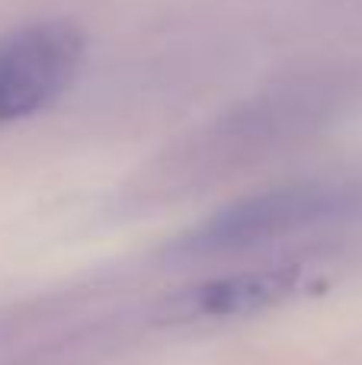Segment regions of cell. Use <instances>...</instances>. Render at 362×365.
Returning a JSON list of instances; mask_svg holds the SVG:
<instances>
[{"mask_svg":"<svg viewBox=\"0 0 362 365\" xmlns=\"http://www.w3.org/2000/svg\"><path fill=\"white\" fill-rule=\"evenodd\" d=\"M299 282H301L299 266H279V269L228 276V279H218V282L192 289L186 308H190L192 314H202V317L254 314V311L269 308V304L289 298L292 292H299Z\"/></svg>","mask_w":362,"mask_h":365,"instance_id":"3957f363","label":"cell"},{"mask_svg":"<svg viewBox=\"0 0 362 365\" xmlns=\"http://www.w3.org/2000/svg\"><path fill=\"white\" fill-rule=\"evenodd\" d=\"M87 58V32L45 19L0 38V125L29 119L71 90Z\"/></svg>","mask_w":362,"mask_h":365,"instance_id":"6da1fadb","label":"cell"},{"mask_svg":"<svg viewBox=\"0 0 362 365\" xmlns=\"http://www.w3.org/2000/svg\"><path fill=\"white\" fill-rule=\"evenodd\" d=\"M331 205L318 186H282L269 192L250 195L234 205L215 212L205 225H199L183 240L186 253H231L247 247L267 244L282 234L299 231L301 225H311Z\"/></svg>","mask_w":362,"mask_h":365,"instance_id":"7a4b0ae2","label":"cell"}]
</instances>
